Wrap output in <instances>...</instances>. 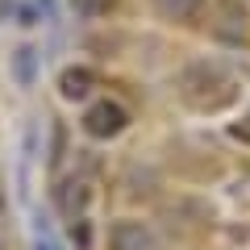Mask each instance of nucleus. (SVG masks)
<instances>
[{
	"instance_id": "obj_2",
	"label": "nucleus",
	"mask_w": 250,
	"mask_h": 250,
	"mask_svg": "<svg viewBox=\"0 0 250 250\" xmlns=\"http://www.w3.org/2000/svg\"><path fill=\"white\" fill-rule=\"evenodd\" d=\"M213 88H229V75H225V67H217V62H192L184 71V92L188 100H205V92Z\"/></svg>"
},
{
	"instance_id": "obj_6",
	"label": "nucleus",
	"mask_w": 250,
	"mask_h": 250,
	"mask_svg": "<svg viewBox=\"0 0 250 250\" xmlns=\"http://www.w3.org/2000/svg\"><path fill=\"white\" fill-rule=\"evenodd\" d=\"M71 9L80 13V17H104V13L113 9V0H71Z\"/></svg>"
},
{
	"instance_id": "obj_1",
	"label": "nucleus",
	"mask_w": 250,
	"mask_h": 250,
	"mask_svg": "<svg viewBox=\"0 0 250 250\" xmlns=\"http://www.w3.org/2000/svg\"><path fill=\"white\" fill-rule=\"evenodd\" d=\"M129 125V113H125L117 100H96V104L83 113V129H88L92 138H117Z\"/></svg>"
},
{
	"instance_id": "obj_3",
	"label": "nucleus",
	"mask_w": 250,
	"mask_h": 250,
	"mask_svg": "<svg viewBox=\"0 0 250 250\" xmlns=\"http://www.w3.org/2000/svg\"><path fill=\"white\" fill-rule=\"evenodd\" d=\"M108 246L113 250H159V238L142 221H117L113 233H108Z\"/></svg>"
},
{
	"instance_id": "obj_5",
	"label": "nucleus",
	"mask_w": 250,
	"mask_h": 250,
	"mask_svg": "<svg viewBox=\"0 0 250 250\" xmlns=\"http://www.w3.org/2000/svg\"><path fill=\"white\" fill-rule=\"evenodd\" d=\"M200 4H205V0H154V9H159L163 17H171V21H192L200 13Z\"/></svg>"
},
{
	"instance_id": "obj_7",
	"label": "nucleus",
	"mask_w": 250,
	"mask_h": 250,
	"mask_svg": "<svg viewBox=\"0 0 250 250\" xmlns=\"http://www.w3.org/2000/svg\"><path fill=\"white\" fill-rule=\"evenodd\" d=\"M29 62H34V50H21V54H17V71H21V80H29Z\"/></svg>"
},
{
	"instance_id": "obj_8",
	"label": "nucleus",
	"mask_w": 250,
	"mask_h": 250,
	"mask_svg": "<svg viewBox=\"0 0 250 250\" xmlns=\"http://www.w3.org/2000/svg\"><path fill=\"white\" fill-rule=\"evenodd\" d=\"M0 205H4V192H0Z\"/></svg>"
},
{
	"instance_id": "obj_4",
	"label": "nucleus",
	"mask_w": 250,
	"mask_h": 250,
	"mask_svg": "<svg viewBox=\"0 0 250 250\" xmlns=\"http://www.w3.org/2000/svg\"><path fill=\"white\" fill-rule=\"evenodd\" d=\"M92 83H96V75H92L88 67H67V71L59 75V92L67 100H83L92 92Z\"/></svg>"
}]
</instances>
